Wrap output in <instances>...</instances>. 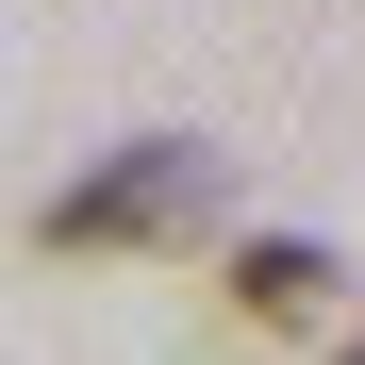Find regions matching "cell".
<instances>
[{
  "label": "cell",
  "mask_w": 365,
  "mask_h": 365,
  "mask_svg": "<svg viewBox=\"0 0 365 365\" xmlns=\"http://www.w3.org/2000/svg\"><path fill=\"white\" fill-rule=\"evenodd\" d=\"M232 299H250L266 332H299V316H332V250H299V232H250V250H232Z\"/></svg>",
  "instance_id": "obj_2"
},
{
  "label": "cell",
  "mask_w": 365,
  "mask_h": 365,
  "mask_svg": "<svg viewBox=\"0 0 365 365\" xmlns=\"http://www.w3.org/2000/svg\"><path fill=\"white\" fill-rule=\"evenodd\" d=\"M332 365H365V332H349V349H332Z\"/></svg>",
  "instance_id": "obj_3"
},
{
  "label": "cell",
  "mask_w": 365,
  "mask_h": 365,
  "mask_svg": "<svg viewBox=\"0 0 365 365\" xmlns=\"http://www.w3.org/2000/svg\"><path fill=\"white\" fill-rule=\"evenodd\" d=\"M232 216V150L200 133H133L116 166H83L67 200L34 216V250H182V232H216Z\"/></svg>",
  "instance_id": "obj_1"
}]
</instances>
